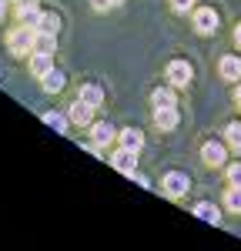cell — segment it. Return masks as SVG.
Instances as JSON below:
<instances>
[{"label":"cell","mask_w":241,"mask_h":251,"mask_svg":"<svg viewBox=\"0 0 241 251\" xmlns=\"http://www.w3.org/2000/svg\"><path fill=\"white\" fill-rule=\"evenodd\" d=\"M174 104H178L174 87H158V91L151 94V107H174Z\"/></svg>","instance_id":"2e32d148"},{"label":"cell","mask_w":241,"mask_h":251,"mask_svg":"<svg viewBox=\"0 0 241 251\" xmlns=\"http://www.w3.org/2000/svg\"><path fill=\"white\" fill-rule=\"evenodd\" d=\"M235 104H238V111H241V84H238V91H235Z\"/></svg>","instance_id":"4316f807"},{"label":"cell","mask_w":241,"mask_h":251,"mask_svg":"<svg viewBox=\"0 0 241 251\" xmlns=\"http://www.w3.org/2000/svg\"><path fill=\"white\" fill-rule=\"evenodd\" d=\"M171 10L174 14H191L194 10V0H171Z\"/></svg>","instance_id":"603a6c76"},{"label":"cell","mask_w":241,"mask_h":251,"mask_svg":"<svg viewBox=\"0 0 241 251\" xmlns=\"http://www.w3.org/2000/svg\"><path fill=\"white\" fill-rule=\"evenodd\" d=\"M235 40H238V47H241V24L235 27Z\"/></svg>","instance_id":"83f0119b"},{"label":"cell","mask_w":241,"mask_h":251,"mask_svg":"<svg viewBox=\"0 0 241 251\" xmlns=\"http://www.w3.org/2000/svg\"><path fill=\"white\" fill-rule=\"evenodd\" d=\"M114 137H118V131H114V127L107 124V121H94V124H91V141H94V144L107 148V144H111Z\"/></svg>","instance_id":"7c38bea8"},{"label":"cell","mask_w":241,"mask_h":251,"mask_svg":"<svg viewBox=\"0 0 241 251\" xmlns=\"http://www.w3.org/2000/svg\"><path fill=\"white\" fill-rule=\"evenodd\" d=\"M111 3H114V7H120V3H124V0H111Z\"/></svg>","instance_id":"f1b7e54d"},{"label":"cell","mask_w":241,"mask_h":251,"mask_svg":"<svg viewBox=\"0 0 241 251\" xmlns=\"http://www.w3.org/2000/svg\"><path fill=\"white\" fill-rule=\"evenodd\" d=\"M191 188V177L181 171H168L164 174V181H161V191L168 194V198H184V191Z\"/></svg>","instance_id":"3957f363"},{"label":"cell","mask_w":241,"mask_h":251,"mask_svg":"<svg viewBox=\"0 0 241 251\" xmlns=\"http://www.w3.org/2000/svg\"><path fill=\"white\" fill-rule=\"evenodd\" d=\"M27 71H30V77H44L47 71H54V54H47V50H30L27 54Z\"/></svg>","instance_id":"5b68a950"},{"label":"cell","mask_w":241,"mask_h":251,"mask_svg":"<svg viewBox=\"0 0 241 251\" xmlns=\"http://www.w3.org/2000/svg\"><path fill=\"white\" fill-rule=\"evenodd\" d=\"M118 141L124 144V148H134V151L144 148V134H141L138 127H124V131H118Z\"/></svg>","instance_id":"e0dca14e"},{"label":"cell","mask_w":241,"mask_h":251,"mask_svg":"<svg viewBox=\"0 0 241 251\" xmlns=\"http://www.w3.org/2000/svg\"><path fill=\"white\" fill-rule=\"evenodd\" d=\"M87 3H91V10H94V14H107V10L114 7L111 0H87Z\"/></svg>","instance_id":"cb8c5ba5"},{"label":"cell","mask_w":241,"mask_h":251,"mask_svg":"<svg viewBox=\"0 0 241 251\" xmlns=\"http://www.w3.org/2000/svg\"><path fill=\"white\" fill-rule=\"evenodd\" d=\"M34 50L54 54V50H57V37H54V34H37V37H34Z\"/></svg>","instance_id":"44dd1931"},{"label":"cell","mask_w":241,"mask_h":251,"mask_svg":"<svg viewBox=\"0 0 241 251\" xmlns=\"http://www.w3.org/2000/svg\"><path fill=\"white\" fill-rule=\"evenodd\" d=\"M77 97H80V100H87L91 107H100V104H104V91H100L97 84H84V87L77 91Z\"/></svg>","instance_id":"ac0fdd59"},{"label":"cell","mask_w":241,"mask_h":251,"mask_svg":"<svg viewBox=\"0 0 241 251\" xmlns=\"http://www.w3.org/2000/svg\"><path fill=\"white\" fill-rule=\"evenodd\" d=\"M94 111H97V107H91L87 100L77 97V100L67 107V117H71V124H77V127H91V124H94Z\"/></svg>","instance_id":"8992f818"},{"label":"cell","mask_w":241,"mask_h":251,"mask_svg":"<svg viewBox=\"0 0 241 251\" xmlns=\"http://www.w3.org/2000/svg\"><path fill=\"white\" fill-rule=\"evenodd\" d=\"M224 141H228V148H241V121L224 127Z\"/></svg>","instance_id":"7402d4cb"},{"label":"cell","mask_w":241,"mask_h":251,"mask_svg":"<svg viewBox=\"0 0 241 251\" xmlns=\"http://www.w3.org/2000/svg\"><path fill=\"white\" fill-rule=\"evenodd\" d=\"M34 30H37V34H54V37H57L60 34V17L54 14V10H44V7H40L37 20H34Z\"/></svg>","instance_id":"8fae6325"},{"label":"cell","mask_w":241,"mask_h":251,"mask_svg":"<svg viewBox=\"0 0 241 251\" xmlns=\"http://www.w3.org/2000/svg\"><path fill=\"white\" fill-rule=\"evenodd\" d=\"M224 157H228V148H224V144H218V141H204V144H201V161H204L208 168H221Z\"/></svg>","instance_id":"ba28073f"},{"label":"cell","mask_w":241,"mask_h":251,"mask_svg":"<svg viewBox=\"0 0 241 251\" xmlns=\"http://www.w3.org/2000/svg\"><path fill=\"white\" fill-rule=\"evenodd\" d=\"M224 208L235 211V214H241V184H231V188L224 191Z\"/></svg>","instance_id":"d6986e66"},{"label":"cell","mask_w":241,"mask_h":251,"mask_svg":"<svg viewBox=\"0 0 241 251\" xmlns=\"http://www.w3.org/2000/svg\"><path fill=\"white\" fill-rule=\"evenodd\" d=\"M194 214H198V218H204V221H211V225H218V221H221V211L215 208V204H204V201H201V204H194Z\"/></svg>","instance_id":"ffe728a7"},{"label":"cell","mask_w":241,"mask_h":251,"mask_svg":"<svg viewBox=\"0 0 241 251\" xmlns=\"http://www.w3.org/2000/svg\"><path fill=\"white\" fill-rule=\"evenodd\" d=\"M7 17V0H0V20Z\"/></svg>","instance_id":"484cf974"},{"label":"cell","mask_w":241,"mask_h":251,"mask_svg":"<svg viewBox=\"0 0 241 251\" xmlns=\"http://www.w3.org/2000/svg\"><path fill=\"white\" fill-rule=\"evenodd\" d=\"M40 121H44L47 127H54L57 134H67V131H71V117L60 114V111H44V114H40Z\"/></svg>","instance_id":"9a60e30c"},{"label":"cell","mask_w":241,"mask_h":251,"mask_svg":"<svg viewBox=\"0 0 241 251\" xmlns=\"http://www.w3.org/2000/svg\"><path fill=\"white\" fill-rule=\"evenodd\" d=\"M178 121H181L178 104H174V107H154V127H158V131H174Z\"/></svg>","instance_id":"30bf717a"},{"label":"cell","mask_w":241,"mask_h":251,"mask_svg":"<svg viewBox=\"0 0 241 251\" xmlns=\"http://www.w3.org/2000/svg\"><path fill=\"white\" fill-rule=\"evenodd\" d=\"M111 168L120 174H131V171H138V151L134 148H114V154H111Z\"/></svg>","instance_id":"277c9868"},{"label":"cell","mask_w":241,"mask_h":251,"mask_svg":"<svg viewBox=\"0 0 241 251\" xmlns=\"http://www.w3.org/2000/svg\"><path fill=\"white\" fill-rule=\"evenodd\" d=\"M37 14H40V0H14V17H17V24H30L34 27Z\"/></svg>","instance_id":"9c48e42d"},{"label":"cell","mask_w":241,"mask_h":251,"mask_svg":"<svg viewBox=\"0 0 241 251\" xmlns=\"http://www.w3.org/2000/svg\"><path fill=\"white\" fill-rule=\"evenodd\" d=\"M191 17H194V30L198 34H215L218 30V10L215 7H198Z\"/></svg>","instance_id":"52a82bcc"},{"label":"cell","mask_w":241,"mask_h":251,"mask_svg":"<svg viewBox=\"0 0 241 251\" xmlns=\"http://www.w3.org/2000/svg\"><path fill=\"white\" fill-rule=\"evenodd\" d=\"M64 84H67V77L60 74L57 67H54V71H47V74L40 77V87H44V94H60V91H64Z\"/></svg>","instance_id":"5bb4252c"},{"label":"cell","mask_w":241,"mask_h":251,"mask_svg":"<svg viewBox=\"0 0 241 251\" xmlns=\"http://www.w3.org/2000/svg\"><path fill=\"white\" fill-rule=\"evenodd\" d=\"M164 74H168V84H171V87H188L191 77H194V71H191L188 60H171V64L164 67Z\"/></svg>","instance_id":"7a4b0ae2"},{"label":"cell","mask_w":241,"mask_h":251,"mask_svg":"<svg viewBox=\"0 0 241 251\" xmlns=\"http://www.w3.org/2000/svg\"><path fill=\"white\" fill-rule=\"evenodd\" d=\"M228 181L231 184H241V164H228Z\"/></svg>","instance_id":"d4e9b609"},{"label":"cell","mask_w":241,"mask_h":251,"mask_svg":"<svg viewBox=\"0 0 241 251\" xmlns=\"http://www.w3.org/2000/svg\"><path fill=\"white\" fill-rule=\"evenodd\" d=\"M34 37H37V30L30 24H14L7 30V50H10V57H27L34 50Z\"/></svg>","instance_id":"6da1fadb"},{"label":"cell","mask_w":241,"mask_h":251,"mask_svg":"<svg viewBox=\"0 0 241 251\" xmlns=\"http://www.w3.org/2000/svg\"><path fill=\"white\" fill-rule=\"evenodd\" d=\"M218 71L224 80H241V57H235V54H224V57L218 60Z\"/></svg>","instance_id":"4fadbf2b"}]
</instances>
